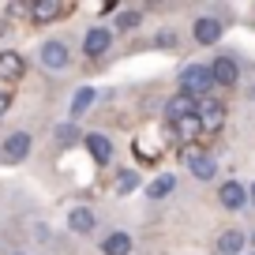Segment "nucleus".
Segmentation results:
<instances>
[{"mask_svg": "<svg viewBox=\"0 0 255 255\" xmlns=\"http://www.w3.org/2000/svg\"><path fill=\"white\" fill-rule=\"evenodd\" d=\"M210 90H214V75L207 64H184L180 68V94L199 102V98H210Z\"/></svg>", "mask_w": 255, "mask_h": 255, "instance_id": "1", "label": "nucleus"}, {"mask_svg": "<svg viewBox=\"0 0 255 255\" xmlns=\"http://www.w3.org/2000/svg\"><path fill=\"white\" fill-rule=\"evenodd\" d=\"M38 60H41V68H49V72H64V68L72 64V49H68V41L49 38V41L38 45Z\"/></svg>", "mask_w": 255, "mask_h": 255, "instance_id": "2", "label": "nucleus"}, {"mask_svg": "<svg viewBox=\"0 0 255 255\" xmlns=\"http://www.w3.org/2000/svg\"><path fill=\"white\" fill-rule=\"evenodd\" d=\"M195 120H199L203 131H222V124H225V105L214 102V98H199V102H195Z\"/></svg>", "mask_w": 255, "mask_h": 255, "instance_id": "3", "label": "nucleus"}, {"mask_svg": "<svg viewBox=\"0 0 255 255\" xmlns=\"http://www.w3.org/2000/svg\"><path fill=\"white\" fill-rule=\"evenodd\" d=\"M109 45H113V26H105V23H94L87 30V38H83V53L94 56V60L109 53Z\"/></svg>", "mask_w": 255, "mask_h": 255, "instance_id": "4", "label": "nucleus"}, {"mask_svg": "<svg viewBox=\"0 0 255 255\" xmlns=\"http://www.w3.org/2000/svg\"><path fill=\"white\" fill-rule=\"evenodd\" d=\"M184 165H188V173L195 180H214L218 176V161L203 150H184Z\"/></svg>", "mask_w": 255, "mask_h": 255, "instance_id": "5", "label": "nucleus"}, {"mask_svg": "<svg viewBox=\"0 0 255 255\" xmlns=\"http://www.w3.org/2000/svg\"><path fill=\"white\" fill-rule=\"evenodd\" d=\"M218 203L225 210H248V188L240 180H222L218 184Z\"/></svg>", "mask_w": 255, "mask_h": 255, "instance_id": "6", "label": "nucleus"}, {"mask_svg": "<svg viewBox=\"0 0 255 255\" xmlns=\"http://www.w3.org/2000/svg\"><path fill=\"white\" fill-rule=\"evenodd\" d=\"M222 34H225V26H222V19H214V15L195 19V26H191V38L199 41V45H218Z\"/></svg>", "mask_w": 255, "mask_h": 255, "instance_id": "7", "label": "nucleus"}, {"mask_svg": "<svg viewBox=\"0 0 255 255\" xmlns=\"http://www.w3.org/2000/svg\"><path fill=\"white\" fill-rule=\"evenodd\" d=\"M210 75H214V87H237L240 83V64L233 56H218L210 64Z\"/></svg>", "mask_w": 255, "mask_h": 255, "instance_id": "8", "label": "nucleus"}, {"mask_svg": "<svg viewBox=\"0 0 255 255\" xmlns=\"http://www.w3.org/2000/svg\"><path fill=\"white\" fill-rule=\"evenodd\" d=\"M30 143H34V139L26 135V131H11V135L4 139V161H8V165H19V161H26V154H30Z\"/></svg>", "mask_w": 255, "mask_h": 255, "instance_id": "9", "label": "nucleus"}, {"mask_svg": "<svg viewBox=\"0 0 255 255\" xmlns=\"http://www.w3.org/2000/svg\"><path fill=\"white\" fill-rule=\"evenodd\" d=\"M83 146H87V154L98 161V165H109V161H113V139L102 135V131H90V135H83Z\"/></svg>", "mask_w": 255, "mask_h": 255, "instance_id": "10", "label": "nucleus"}, {"mask_svg": "<svg viewBox=\"0 0 255 255\" xmlns=\"http://www.w3.org/2000/svg\"><path fill=\"white\" fill-rule=\"evenodd\" d=\"M68 4L64 0H34L30 4V19L34 23H53V19H60V15H68Z\"/></svg>", "mask_w": 255, "mask_h": 255, "instance_id": "11", "label": "nucleus"}, {"mask_svg": "<svg viewBox=\"0 0 255 255\" xmlns=\"http://www.w3.org/2000/svg\"><path fill=\"white\" fill-rule=\"evenodd\" d=\"M23 72H26V64H23V56L19 53H11V49H4L0 53V83H19L23 79Z\"/></svg>", "mask_w": 255, "mask_h": 255, "instance_id": "12", "label": "nucleus"}, {"mask_svg": "<svg viewBox=\"0 0 255 255\" xmlns=\"http://www.w3.org/2000/svg\"><path fill=\"white\" fill-rule=\"evenodd\" d=\"M188 117H195V98L173 94L165 102V120H169V124H180V120H188Z\"/></svg>", "mask_w": 255, "mask_h": 255, "instance_id": "13", "label": "nucleus"}, {"mask_svg": "<svg viewBox=\"0 0 255 255\" xmlns=\"http://www.w3.org/2000/svg\"><path fill=\"white\" fill-rule=\"evenodd\" d=\"M131 248H135V240L124 229H113L109 237H102V255H131Z\"/></svg>", "mask_w": 255, "mask_h": 255, "instance_id": "14", "label": "nucleus"}, {"mask_svg": "<svg viewBox=\"0 0 255 255\" xmlns=\"http://www.w3.org/2000/svg\"><path fill=\"white\" fill-rule=\"evenodd\" d=\"M214 248H218V255H240L248 248V233L244 229H225Z\"/></svg>", "mask_w": 255, "mask_h": 255, "instance_id": "15", "label": "nucleus"}, {"mask_svg": "<svg viewBox=\"0 0 255 255\" xmlns=\"http://www.w3.org/2000/svg\"><path fill=\"white\" fill-rule=\"evenodd\" d=\"M94 225H98V218H94L90 207H72L68 210V229L72 233H94Z\"/></svg>", "mask_w": 255, "mask_h": 255, "instance_id": "16", "label": "nucleus"}, {"mask_svg": "<svg viewBox=\"0 0 255 255\" xmlns=\"http://www.w3.org/2000/svg\"><path fill=\"white\" fill-rule=\"evenodd\" d=\"M94 102H98V90H94V87H79V90H75V98H72V120L83 117Z\"/></svg>", "mask_w": 255, "mask_h": 255, "instance_id": "17", "label": "nucleus"}, {"mask_svg": "<svg viewBox=\"0 0 255 255\" xmlns=\"http://www.w3.org/2000/svg\"><path fill=\"white\" fill-rule=\"evenodd\" d=\"M53 139H56V146H75V143H83V131L75 128V120H68V124H56Z\"/></svg>", "mask_w": 255, "mask_h": 255, "instance_id": "18", "label": "nucleus"}, {"mask_svg": "<svg viewBox=\"0 0 255 255\" xmlns=\"http://www.w3.org/2000/svg\"><path fill=\"white\" fill-rule=\"evenodd\" d=\"M173 188H176V176L173 173H161V176H154V180L146 184V195H150V199H165Z\"/></svg>", "mask_w": 255, "mask_h": 255, "instance_id": "19", "label": "nucleus"}, {"mask_svg": "<svg viewBox=\"0 0 255 255\" xmlns=\"http://www.w3.org/2000/svg\"><path fill=\"white\" fill-rule=\"evenodd\" d=\"M135 188H139V173H135V169H120V173H117V188H113V191H117V195H131Z\"/></svg>", "mask_w": 255, "mask_h": 255, "instance_id": "20", "label": "nucleus"}, {"mask_svg": "<svg viewBox=\"0 0 255 255\" xmlns=\"http://www.w3.org/2000/svg\"><path fill=\"white\" fill-rule=\"evenodd\" d=\"M139 23H143V11H139V8H124V11L117 15V23H113V26H117L120 34H128V30H135Z\"/></svg>", "mask_w": 255, "mask_h": 255, "instance_id": "21", "label": "nucleus"}, {"mask_svg": "<svg viewBox=\"0 0 255 255\" xmlns=\"http://www.w3.org/2000/svg\"><path fill=\"white\" fill-rule=\"evenodd\" d=\"M173 128H176V139H184V143H191L195 135H203V128H199V120H195V117L180 120V124H173Z\"/></svg>", "mask_w": 255, "mask_h": 255, "instance_id": "22", "label": "nucleus"}, {"mask_svg": "<svg viewBox=\"0 0 255 255\" xmlns=\"http://www.w3.org/2000/svg\"><path fill=\"white\" fill-rule=\"evenodd\" d=\"M8 109H11V94H8V90H0V117H4Z\"/></svg>", "mask_w": 255, "mask_h": 255, "instance_id": "23", "label": "nucleus"}, {"mask_svg": "<svg viewBox=\"0 0 255 255\" xmlns=\"http://www.w3.org/2000/svg\"><path fill=\"white\" fill-rule=\"evenodd\" d=\"M248 207H255V180L248 184Z\"/></svg>", "mask_w": 255, "mask_h": 255, "instance_id": "24", "label": "nucleus"}, {"mask_svg": "<svg viewBox=\"0 0 255 255\" xmlns=\"http://www.w3.org/2000/svg\"><path fill=\"white\" fill-rule=\"evenodd\" d=\"M248 240H252V248H255V233H248Z\"/></svg>", "mask_w": 255, "mask_h": 255, "instance_id": "25", "label": "nucleus"}, {"mask_svg": "<svg viewBox=\"0 0 255 255\" xmlns=\"http://www.w3.org/2000/svg\"><path fill=\"white\" fill-rule=\"evenodd\" d=\"M248 98H252V102H255V87H252V90H248Z\"/></svg>", "mask_w": 255, "mask_h": 255, "instance_id": "26", "label": "nucleus"}, {"mask_svg": "<svg viewBox=\"0 0 255 255\" xmlns=\"http://www.w3.org/2000/svg\"><path fill=\"white\" fill-rule=\"evenodd\" d=\"M15 255H19V252H15Z\"/></svg>", "mask_w": 255, "mask_h": 255, "instance_id": "27", "label": "nucleus"}, {"mask_svg": "<svg viewBox=\"0 0 255 255\" xmlns=\"http://www.w3.org/2000/svg\"><path fill=\"white\" fill-rule=\"evenodd\" d=\"M252 255H255V252H252Z\"/></svg>", "mask_w": 255, "mask_h": 255, "instance_id": "28", "label": "nucleus"}]
</instances>
